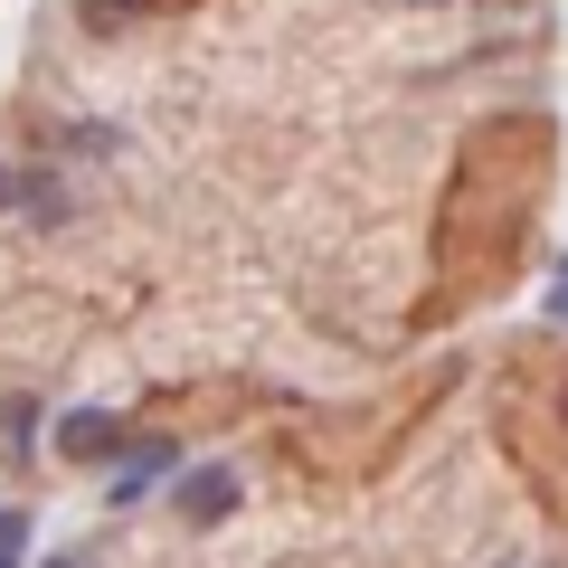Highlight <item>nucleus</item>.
<instances>
[{
  "label": "nucleus",
  "instance_id": "obj_1",
  "mask_svg": "<svg viewBox=\"0 0 568 568\" xmlns=\"http://www.w3.org/2000/svg\"><path fill=\"white\" fill-rule=\"evenodd\" d=\"M162 511L181 530H227L246 511V465L237 455H190V465L162 484Z\"/></svg>",
  "mask_w": 568,
  "mask_h": 568
},
{
  "label": "nucleus",
  "instance_id": "obj_2",
  "mask_svg": "<svg viewBox=\"0 0 568 568\" xmlns=\"http://www.w3.org/2000/svg\"><path fill=\"white\" fill-rule=\"evenodd\" d=\"M142 426L123 417V407H58L48 417V446H58V465H85V474H114L123 455H133Z\"/></svg>",
  "mask_w": 568,
  "mask_h": 568
},
{
  "label": "nucleus",
  "instance_id": "obj_3",
  "mask_svg": "<svg viewBox=\"0 0 568 568\" xmlns=\"http://www.w3.org/2000/svg\"><path fill=\"white\" fill-rule=\"evenodd\" d=\"M181 465H190V446H181V436H152V426H142V436H133V455H123V465L104 474V503H114V511L152 503V493H162Z\"/></svg>",
  "mask_w": 568,
  "mask_h": 568
},
{
  "label": "nucleus",
  "instance_id": "obj_4",
  "mask_svg": "<svg viewBox=\"0 0 568 568\" xmlns=\"http://www.w3.org/2000/svg\"><path fill=\"white\" fill-rule=\"evenodd\" d=\"M39 426H48L39 398H0V446L10 455H39Z\"/></svg>",
  "mask_w": 568,
  "mask_h": 568
},
{
  "label": "nucleus",
  "instance_id": "obj_5",
  "mask_svg": "<svg viewBox=\"0 0 568 568\" xmlns=\"http://www.w3.org/2000/svg\"><path fill=\"white\" fill-rule=\"evenodd\" d=\"M39 549V511L29 503H0V559H29Z\"/></svg>",
  "mask_w": 568,
  "mask_h": 568
},
{
  "label": "nucleus",
  "instance_id": "obj_6",
  "mask_svg": "<svg viewBox=\"0 0 568 568\" xmlns=\"http://www.w3.org/2000/svg\"><path fill=\"white\" fill-rule=\"evenodd\" d=\"M540 323H549V332H568V284H559V275L540 284Z\"/></svg>",
  "mask_w": 568,
  "mask_h": 568
},
{
  "label": "nucleus",
  "instance_id": "obj_7",
  "mask_svg": "<svg viewBox=\"0 0 568 568\" xmlns=\"http://www.w3.org/2000/svg\"><path fill=\"white\" fill-rule=\"evenodd\" d=\"M29 568H95L85 549H48V559H29Z\"/></svg>",
  "mask_w": 568,
  "mask_h": 568
},
{
  "label": "nucleus",
  "instance_id": "obj_8",
  "mask_svg": "<svg viewBox=\"0 0 568 568\" xmlns=\"http://www.w3.org/2000/svg\"><path fill=\"white\" fill-rule=\"evenodd\" d=\"M0 209H20V171L10 162H0Z\"/></svg>",
  "mask_w": 568,
  "mask_h": 568
},
{
  "label": "nucleus",
  "instance_id": "obj_9",
  "mask_svg": "<svg viewBox=\"0 0 568 568\" xmlns=\"http://www.w3.org/2000/svg\"><path fill=\"white\" fill-rule=\"evenodd\" d=\"M549 417H559V436H568V379H559V398H549Z\"/></svg>",
  "mask_w": 568,
  "mask_h": 568
},
{
  "label": "nucleus",
  "instance_id": "obj_10",
  "mask_svg": "<svg viewBox=\"0 0 568 568\" xmlns=\"http://www.w3.org/2000/svg\"><path fill=\"white\" fill-rule=\"evenodd\" d=\"M549 275H559V284H568V246H549Z\"/></svg>",
  "mask_w": 568,
  "mask_h": 568
},
{
  "label": "nucleus",
  "instance_id": "obj_11",
  "mask_svg": "<svg viewBox=\"0 0 568 568\" xmlns=\"http://www.w3.org/2000/svg\"><path fill=\"white\" fill-rule=\"evenodd\" d=\"M407 10H436V0H407Z\"/></svg>",
  "mask_w": 568,
  "mask_h": 568
},
{
  "label": "nucleus",
  "instance_id": "obj_12",
  "mask_svg": "<svg viewBox=\"0 0 568 568\" xmlns=\"http://www.w3.org/2000/svg\"><path fill=\"white\" fill-rule=\"evenodd\" d=\"M0 568H29V559H0Z\"/></svg>",
  "mask_w": 568,
  "mask_h": 568
}]
</instances>
